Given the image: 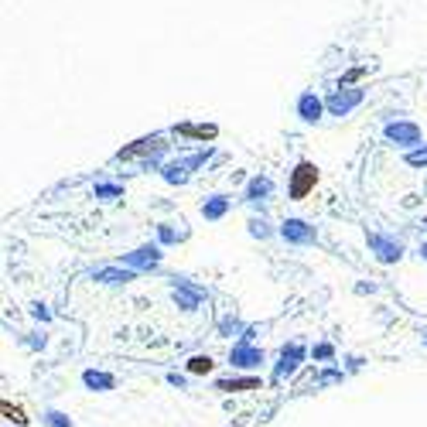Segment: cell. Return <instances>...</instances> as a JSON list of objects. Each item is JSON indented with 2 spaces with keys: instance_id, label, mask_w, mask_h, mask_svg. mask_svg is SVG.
Returning a JSON list of instances; mask_svg holds the SVG:
<instances>
[{
  "instance_id": "obj_26",
  "label": "cell",
  "mask_w": 427,
  "mask_h": 427,
  "mask_svg": "<svg viewBox=\"0 0 427 427\" xmlns=\"http://www.w3.org/2000/svg\"><path fill=\"white\" fill-rule=\"evenodd\" d=\"M212 158H216V151H212V147H202V151H195V154H188L185 161H188V168H191V171H198V168H202V165H205V161H212Z\"/></svg>"
},
{
  "instance_id": "obj_3",
  "label": "cell",
  "mask_w": 427,
  "mask_h": 427,
  "mask_svg": "<svg viewBox=\"0 0 427 427\" xmlns=\"http://www.w3.org/2000/svg\"><path fill=\"white\" fill-rule=\"evenodd\" d=\"M209 298V291L202 287V284H195V280H188V277H171V301L181 308V311H198L202 308V301Z\"/></svg>"
},
{
  "instance_id": "obj_2",
  "label": "cell",
  "mask_w": 427,
  "mask_h": 427,
  "mask_svg": "<svg viewBox=\"0 0 427 427\" xmlns=\"http://www.w3.org/2000/svg\"><path fill=\"white\" fill-rule=\"evenodd\" d=\"M318 181H322V171L315 161H308V158H301L294 171H291V181H287V198L291 202H304L315 188H318Z\"/></svg>"
},
{
  "instance_id": "obj_30",
  "label": "cell",
  "mask_w": 427,
  "mask_h": 427,
  "mask_svg": "<svg viewBox=\"0 0 427 427\" xmlns=\"http://www.w3.org/2000/svg\"><path fill=\"white\" fill-rule=\"evenodd\" d=\"M260 332H263V325H247V332H243L236 342H250V345H253V339L260 335Z\"/></svg>"
},
{
  "instance_id": "obj_20",
  "label": "cell",
  "mask_w": 427,
  "mask_h": 427,
  "mask_svg": "<svg viewBox=\"0 0 427 427\" xmlns=\"http://www.w3.org/2000/svg\"><path fill=\"white\" fill-rule=\"evenodd\" d=\"M247 233L253 236V240H270V236H277V229L270 226V219L267 216H250V222H247Z\"/></svg>"
},
{
  "instance_id": "obj_13",
  "label": "cell",
  "mask_w": 427,
  "mask_h": 427,
  "mask_svg": "<svg viewBox=\"0 0 427 427\" xmlns=\"http://www.w3.org/2000/svg\"><path fill=\"white\" fill-rule=\"evenodd\" d=\"M270 198H273V178L270 174H253L247 181V188H243V202L247 205H263Z\"/></svg>"
},
{
  "instance_id": "obj_36",
  "label": "cell",
  "mask_w": 427,
  "mask_h": 427,
  "mask_svg": "<svg viewBox=\"0 0 427 427\" xmlns=\"http://www.w3.org/2000/svg\"><path fill=\"white\" fill-rule=\"evenodd\" d=\"M424 345H427V339H424Z\"/></svg>"
},
{
  "instance_id": "obj_11",
  "label": "cell",
  "mask_w": 427,
  "mask_h": 427,
  "mask_svg": "<svg viewBox=\"0 0 427 427\" xmlns=\"http://www.w3.org/2000/svg\"><path fill=\"white\" fill-rule=\"evenodd\" d=\"M165 147L168 144H161V137H144V140H134L130 147H123V151H116V161H130V158H140V154H151L154 161L165 154ZM161 165V161H158ZM154 168V165H151Z\"/></svg>"
},
{
  "instance_id": "obj_12",
  "label": "cell",
  "mask_w": 427,
  "mask_h": 427,
  "mask_svg": "<svg viewBox=\"0 0 427 427\" xmlns=\"http://www.w3.org/2000/svg\"><path fill=\"white\" fill-rule=\"evenodd\" d=\"M92 280H96V284H106V287H123V284L137 280V270L120 267V263H110V267H96V270H92Z\"/></svg>"
},
{
  "instance_id": "obj_27",
  "label": "cell",
  "mask_w": 427,
  "mask_h": 427,
  "mask_svg": "<svg viewBox=\"0 0 427 427\" xmlns=\"http://www.w3.org/2000/svg\"><path fill=\"white\" fill-rule=\"evenodd\" d=\"M3 417H7L10 424H17V427H24V424H28V417H24V410H21V407H14L10 400H3Z\"/></svg>"
},
{
  "instance_id": "obj_9",
  "label": "cell",
  "mask_w": 427,
  "mask_h": 427,
  "mask_svg": "<svg viewBox=\"0 0 427 427\" xmlns=\"http://www.w3.org/2000/svg\"><path fill=\"white\" fill-rule=\"evenodd\" d=\"M267 362V352L260 348V345H250V342H233V348H229V366L233 369H260Z\"/></svg>"
},
{
  "instance_id": "obj_33",
  "label": "cell",
  "mask_w": 427,
  "mask_h": 427,
  "mask_svg": "<svg viewBox=\"0 0 427 427\" xmlns=\"http://www.w3.org/2000/svg\"><path fill=\"white\" fill-rule=\"evenodd\" d=\"M362 72H366V69H352V72H348V76H345V83H355V79H359V76H362Z\"/></svg>"
},
{
  "instance_id": "obj_10",
  "label": "cell",
  "mask_w": 427,
  "mask_h": 427,
  "mask_svg": "<svg viewBox=\"0 0 427 427\" xmlns=\"http://www.w3.org/2000/svg\"><path fill=\"white\" fill-rule=\"evenodd\" d=\"M294 113L301 116V123H322V116H325L329 110H325V99H322L315 89H304V92L298 96V103H294Z\"/></svg>"
},
{
  "instance_id": "obj_22",
  "label": "cell",
  "mask_w": 427,
  "mask_h": 427,
  "mask_svg": "<svg viewBox=\"0 0 427 427\" xmlns=\"http://www.w3.org/2000/svg\"><path fill=\"white\" fill-rule=\"evenodd\" d=\"M185 369H188L191 376H209V373L216 369V362H212V355H209V352H205V355L198 352V355H191V359L185 362Z\"/></svg>"
},
{
  "instance_id": "obj_23",
  "label": "cell",
  "mask_w": 427,
  "mask_h": 427,
  "mask_svg": "<svg viewBox=\"0 0 427 427\" xmlns=\"http://www.w3.org/2000/svg\"><path fill=\"white\" fill-rule=\"evenodd\" d=\"M41 421H45L48 427H76L69 414H62V410H55V407H48V410L41 414Z\"/></svg>"
},
{
  "instance_id": "obj_29",
  "label": "cell",
  "mask_w": 427,
  "mask_h": 427,
  "mask_svg": "<svg viewBox=\"0 0 427 427\" xmlns=\"http://www.w3.org/2000/svg\"><path fill=\"white\" fill-rule=\"evenodd\" d=\"M311 355H315L318 362H325V359H332V355H335V345H332V342H318V345L311 348Z\"/></svg>"
},
{
  "instance_id": "obj_8",
  "label": "cell",
  "mask_w": 427,
  "mask_h": 427,
  "mask_svg": "<svg viewBox=\"0 0 427 427\" xmlns=\"http://www.w3.org/2000/svg\"><path fill=\"white\" fill-rule=\"evenodd\" d=\"M362 99H366V89H359V85H339L325 99V110H329V116H348L352 110L362 106Z\"/></svg>"
},
{
  "instance_id": "obj_6",
  "label": "cell",
  "mask_w": 427,
  "mask_h": 427,
  "mask_svg": "<svg viewBox=\"0 0 427 427\" xmlns=\"http://www.w3.org/2000/svg\"><path fill=\"white\" fill-rule=\"evenodd\" d=\"M308 359V348H304V342H287V345H280V352H277V362H273V383H280V379H291L298 369H301V362Z\"/></svg>"
},
{
  "instance_id": "obj_17",
  "label": "cell",
  "mask_w": 427,
  "mask_h": 427,
  "mask_svg": "<svg viewBox=\"0 0 427 427\" xmlns=\"http://www.w3.org/2000/svg\"><path fill=\"white\" fill-rule=\"evenodd\" d=\"M83 386L92 393H110V390H116V376L103 373V369H83Z\"/></svg>"
},
{
  "instance_id": "obj_15",
  "label": "cell",
  "mask_w": 427,
  "mask_h": 427,
  "mask_svg": "<svg viewBox=\"0 0 427 427\" xmlns=\"http://www.w3.org/2000/svg\"><path fill=\"white\" fill-rule=\"evenodd\" d=\"M229 209H233V198H229V195H209V198H202V205H198V212H202L205 222H219V219H226Z\"/></svg>"
},
{
  "instance_id": "obj_24",
  "label": "cell",
  "mask_w": 427,
  "mask_h": 427,
  "mask_svg": "<svg viewBox=\"0 0 427 427\" xmlns=\"http://www.w3.org/2000/svg\"><path fill=\"white\" fill-rule=\"evenodd\" d=\"M178 134H185V137H198V140H216V137H219L216 127H178Z\"/></svg>"
},
{
  "instance_id": "obj_5",
  "label": "cell",
  "mask_w": 427,
  "mask_h": 427,
  "mask_svg": "<svg viewBox=\"0 0 427 427\" xmlns=\"http://www.w3.org/2000/svg\"><path fill=\"white\" fill-rule=\"evenodd\" d=\"M277 236H280L287 247H315V243H318V229H315L308 219H298V216H287V219L277 226Z\"/></svg>"
},
{
  "instance_id": "obj_16",
  "label": "cell",
  "mask_w": 427,
  "mask_h": 427,
  "mask_svg": "<svg viewBox=\"0 0 427 427\" xmlns=\"http://www.w3.org/2000/svg\"><path fill=\"white\" fill-rule=\"evenodd\" d=\"M219 393H250V390H263L260 376H233V379H216Z\"/></svg>"
},
{
  "instance_id": "obj_25",
  "label": "cell",
  "mask_w": 427,
  "mask_h": 427,
  "mask_svg": "<svg viewBox=\"0 0 427 427\" xmlns=\"http://www.w3.org/2000/svg\"><path fill=\"white\" fill-rule=\"evenodd\" d=\"M404 165H407V168H427V144L407 151V154H404Z\"/></svg>"
},
{
  "instance_id": "obj_19",
  "label": "cell",
  "mask_w": 427,
  "mask_h": 427,
  "mask_svg": "<svg viewBox=\"0 0 427 427\" xmlns=\"http://www.w3.org/2000/svg\"><path fill=\"white\" fill-rule=\"evenodd\" d=\"M247 332V325L236 318V315H222L219 322H216V335L219 339H233V335H243Z\"/></svg>"
},
{
  "instance_id": "obj_18",
  "label": "cell",
  "mask_w": 427,
  "mask_h": 427,
  "mask_svg": "<svg viewBox=\"0 0 427 427\" xmlns=\"http://www.w3.org/2000/svg\"><path fill=\"white\" fill-rule=\"evenodd\" d=\"M188 240V226L178 219V222H158V243L161 247H174V243H185Z\"/></svg>"
},
{
  "instance_id": "obj_34",
  "label": "cell",
  "mask_w": 427,
  "mask_h": 427,
  "mask_svg": "<svg viewBox=\"0 0 427 427\" xmlns=\"http://www.w3.org/2000/svg\"><path fill=\"white\" fill-rule=\"evenodd\" d=\"M417 256H421V260H424V263H427V240H424V243H421V250H417Z\"/></svg>"
},
{
  "instance_id": "obj_7",
  "label": "cell",
  "mask_w": 427,
  "mask_h": 427,
  "mask_svg": "<svg viewBox=\"0 0 427 427\" xmlns=\"http://www.w3.org/2000/svg\"><path fill=\"white\" fill-rule=\"evenodd\" d=\"M161 243H144V247H137V250H130V253H120V267H130V270H137V273H151V270H158L161 267Z\"/></svg>"
},
{
  "instance_id": "obj_14",
  "label": "cell",
  "mask_w": 427,
  "mask_h": 427,
  "mask_svg": "<svg viewBox=\"0 0 427 427\" xmlns=\"http://www.w3.org/2000/svg\"><path fill=\"white\" fill-rule=\"evenodd\" d=\"M158 174L165 178V185H171V188H181V185H188V181H191V174H195V171L188 168V161H185V158H171V161L161 165Z\"/></svg>"
},
{
  "instance_id": "obj_31",
  "label": "cell",
  "mask_w": 427,
  "mask_h": 427,
  "mask_svg": "<svg viewBox=\"0 0 427 427\" xmlns=\"http://www.w3.org/2000/svg\"><path fill=\"white\" fill-rule=\"evenodd\" d=\"M168 383H171V386H178V390H185V386H188V379H185L181 373H168Z\"/></svg>"
},
{
  "instance_id": "obj_35",
  "label": "cell",
  "mask_w": 427,
  "mask_h": 427,
  "mask_svg": "<svg viewBox=\"0 0 427 427\" xmlns=\"http://www.w3.org/2000/svg\"><path fill=\"white\" fill-rule=\"evenodd\" d=\"M421 229H424V233H427V216H424V222H421Z\"/></svg>"
},
{
  "instance_id": "obj_21",
  "label": "cell",
  "mask_w": 427,
  "mask_h": 427,
  "mask_svg": "<svg viewBox=\"0 0 427 427\" xmlns=\"http://www.w3.org/2000/svg\"><path fill=\"white\" fill-rule=\"evenodd\" d=\"M92 195L99 202H116V198H123V185L120 181H96L92 185Z\"/></svg>"
},
{
  "instance_id": "obj_28",
  "label": "cell",
  "mask_w": 427,
  "mask_h": 427,
  "mask_svg": "<svg viewBox=\"0 0 427 427\" xmlns=\"http://www.w3.org/2000/svg\"><path fill=\"white\" fill-rule=\"evenodd\" d=\"M28 315H31L34 322H41V325H48V322H52V311H48V304H45V301H34V304L28 308Z\"/></svg>"
},
{
  "instance_id": "obj_1",
  "label": "cell",
  "mask_w": 427,
  "mask_h": 427,
  "mask_svg": "<svg viewBox=\"0 0 427 427\" xmlns=\"http://www.w3.org/2000/svg\"><path fill=\"white\" fill-rule=\"evenodd\" d=\"M383 137H386V144L400 147L404 154L414 151V147H421V140H424V137H421V127H417L414 120H404V113H386Z\"/></svg>"
},
{
  "instance_id": "obj_32",
  "label": "cell",
  "mask_w": 427,
  "mask_h": 427,
  "mask_svg": "<svg viewBox=\"0 0 427 427\" xmlns=\"http://www.w3.org/2000/svg\"><path fill=\"white\" fill-rule=\"evenodd\" d=\"M339 379H342L339 369H329V373H322V383H339Z\"/></svg>"
},
{
  "instance_id": "obj_4",
  "label": "cell",
  "mask_w": 427,
  "mask_h": 427,
  "mask_svg": "<svg viewBox=\"0 0 427 427\" xmlns=\"http://www.w3.org/2000/svg\"><path fill=\"white\" fill-rule=\"evenodd\" d=\"M366 247H369V253L376 256L379 263H400L404 253H407V247L397 240V236H390V233H376V229H369L366 233Z\"/></svg>"
}]
</instances>
